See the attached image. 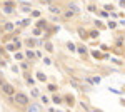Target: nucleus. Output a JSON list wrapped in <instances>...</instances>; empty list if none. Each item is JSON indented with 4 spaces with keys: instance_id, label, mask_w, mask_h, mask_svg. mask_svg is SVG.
<instances>
[{
    "instance_id": "obj_1",
    "label": "nucleus",
    "mask_w": 125,
    "mask_h": 112,
    "mask_svg": "<svg viewBox=\"0 0 125 112\" xmlns=\"http://www.w3.org/2000/svg\"><path fill=\"white\" fill-rule=\"evenodd\" d=\"M15 102L20 104V105H27V104H29V97H27L25 94L19 92V94H15Z\"/></svg>"
},
{
    "instance_id": "obj_2",
    "label": "nucleus",
    "mask_w": 125,
    "mask_h": 112,
    "mask_svg": "<svg viewBox=\"0 0 125 112\" xmlns=\"http://www.w3.org/2000/svg\"><path fill=\"white\" fill-rule=\"evenodd\" d=\"M0 87H2V90H3V92L9 94V95H12V94H13V87H12L10 84H2Z\"/></svg>"
},
{
    "instance_id": "obj_3",
    "label": "nucleus",
    "mask_w": 125,
    "mask_h": 112,
    "mask_svg": "<svg viewBox=\"0 0 125 112\" xmlns=\"http://www.w3.org/2000/svg\"><path fill=\"white\" fill-rule=\"evenodd\" d=\"M53 102H55V104H60L62 100H60V97H53Z\"/></svg>"
}]
</instances>
